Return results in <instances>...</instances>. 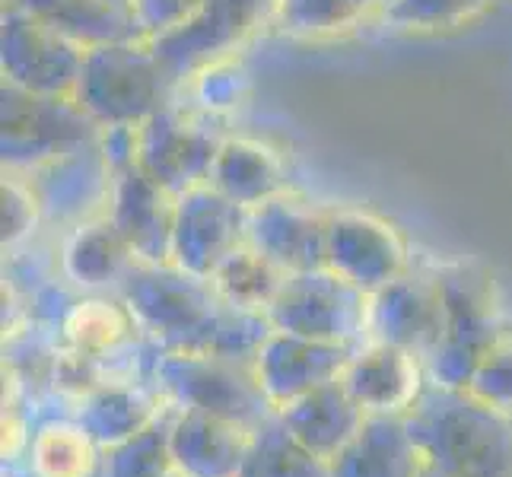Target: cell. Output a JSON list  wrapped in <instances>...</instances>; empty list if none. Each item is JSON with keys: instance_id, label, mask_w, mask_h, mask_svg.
I'll return each mask as SVG.
<instances>
[{"instance_id": "2", "label": "cell", "mask_w": 512, "mask_h": 477, "mask_svg": "<svg viewBox=\"0 0 512 477\" xmlns=\"http://www.w3.org/2000/svg\"><path fill=\"white\" fill-rule=\"evenodd\" d=\"M404 417L430 471L443 477H512V417L468 388L430 379Z\"/></svg>"}, {"instance_id": "12", "label": "cell", "mask_w": 512, "mask_h": 477, "mask_svg": "<svg viewBox=\"0 0 512 477\" xmlns=\"http://www.w3.org/2000/svg\"><path fill=\"white\" fill-rule=\"evenodd\" d=\"M446 331V296L443 280L433 268L404 271L398 280L373 293L369 341H385L411 350L427 366Z\"/></svg>"}, {"instance_id": "6", "label": "cell", "mask_w": 512, "mask_h": 477, "mask_svg": "<svg viewBox=\"0 0 512 477\" xmlns=\"http://www.w3.org/2000/svg\"><path fill=\"white\" fill-rule=\"evenodd\" d=\"M0 159L4 172H32L64 153L90 147L102 128L74 96H45L4 83L0 90Z\"/></svg>"}, {"instance_id": "40", "label": "cell", "mask_w": 512, "mask_h": 477, "mask_svg": "<svg viewBox=\"0 0 512 477\" xmlns=\"http://www.w3.org/2000/svg\"><path fill=\"white\" fill-rule=\"evenodd\" d=\"M172 477H182V474H172Z\"/></svg>"}, {"instance_id": "22", "label": "cell", "mask_w": 512, "mask_h": 477, "mask_svg": "<svg viewBox=\"0 0 512 477\" xmlns=\"http://www.w3.org/2000/svg\"><path fill=\"white\" fill-rule=\"evenodd\" d=\"M166 398L153 379H109L74 404V417L105 452L137 436L163 414Z\"/></svg>"}, {"instance_id": "21", "label": "cell", "mask_w": 512, "mask_h": 477, "mask_svg": "<svg viewBox=\"0 0 512 477\" xmlns=\"http://www.w3.org/2000/svg\"><path fill=\"white\" fill-rule=\"evenodd\" d=\"M252 430L236 420L179 408L172 423V458L182 477H239Z\"/></svg>"}, {"instance_id": "37", "label": "cell", "mask_w": 512, "mask_h": 477, "mask_svg": "<svg viewBox=\"0 0 512 477\" xmlns=\"http://www.w3.org/2000/svg\"><path fill=\"white\" fill-rule=\"evenodd\" d=\"M0 477H39L32 468H29V462H4V468H0Z\"/></svg>"}, {"instance_id": "25", "label": "cell", "mask_w": 512, "mask_h": 477, "mask_svg": "<svg viewBox=\"0 0 512 477\" xmlns=\"http://www.w3.org/2000/svg\"><path fill=\"white\" fill-rule=\"evenodd\" d=\"M4 4L32 13L35 20H42L80 48H96L144 35L137 26L134 10L128 4H118V0H4Z\"/></svg>"}, {"instance_id": "9", "label": "cell", "mask_w": 512, "mask_h": 477, "mask_svg": "<svg viewBox=\"0 0 512 477\" xmlns=\"http://www.w3.org/2000/svg\"><path fill=\"white\" fill-rule=\"evenodd\" d=\"M274 13L277 0H204L182 26L150 42L172 80L185 86L198 70L236 58L261 29L274 26Z\"/></svg>"}, {"instance_id": "35", "label": "cell", "mask_w": 512, "mask_h": 477, "mask_svg": "<svg viewBox=\"0 0 512 477\" xmlns=\"http://www.w3.org/2000/svg\"><path fill=\"white\" fill-rule=\"evenodd\" d=\"M465 388L481 401H487L490 408L512 417V334L478 363Z\"/></svg>"}, {"instance_id": "7", "label": "cell", "mask_w": 512, "mask_h": 477, "mask_svg": "<svg viewBox=\"0 0 512 477\" xmlns=\"http://www.w3.org/2000/svg\"><path fill=\"white\" fill-rule=\"evenodd\" d=\"M264 315L274 331L334 344H363L369 341L373 293L360 290L325 264L315 271L290 274Z\"/></svg>"}, {"instance_id": "36", "label": "cell", "mask_w": 512, "mask_h": 477, "mask_svg": "<svg viewBox=\"0 0 512 477\" xmlns=\"http://www.w3.org/2000/svg\"><path fill=\"white\" fill-rule=\"evenodd\" d=\"M204 0H131L137 26L147 39H156L175 26H182L188 16L198 10Z\"/></svg>"}, {"instance_id": "32", "label": "cell", "mask_w": 512, "mask_h": 477, "mask_svg": "<svg viewBox=\"0 0 512 477\" xmlns=\"http://www.w3.org/2000/svg\"><path fill=\"white\" fill-rule=\"evenodd\" d=\"M249 93H252V74L239 55L198 70V74L182 86V99L188 105H194V109H201L207 115L226 118V121L236 109H242Z\"/></svg>"}, {"instance_id": "24", "label": "cell", "mask_w": 512, "mask_h": 477, "mask_svg": "<svg viewBox=\"0 0 512 477\" xmlns=\"http://www.w3.org/2000/svg\"><path fill=\"white\" fill-rule=\"evenodd\" d=\"M277 414L284 417L287 427L303 439L315 455L328 458V462L357 436V430L366 420V411L353 401V395L347 392V385L341 379L325 382L319 388H312V392L299 395L296 401L284 404Z\"/></svg>"}, {"instance_id": "17", "label": "cell", "mask_w": 512, "mask_h": 477, "mask_svg": "<svg viewBox=\"0 0 512 477\" xmlns=\"http://www.w3.org/2000/svg\"><path fill=\"white\" fill-rule=\"evenodd\" d=\"M175 207H179V198L150 179L140 166L115 172L109 217L128 239L137 261L172 264Z\"/></svg>"}, {"instance_id": "5", "label": "cell", "mask_w": 512, "mask_h": 477, "mask_svg": "<svg viewBox=\"0 0 512 477\" xmlns=\"http://www.w3.org/2000/svg\"><path fill=\"white\" fill-rule=\"evenodd\" d=\"M436 271L446 296V331L427 363V376L433 382L465 388L478 363L512 331L503 315L500 287L490 271L465 261L436 264Z\"/></svg>"}, {"instance_id": "33", "label": "cell", "mask_w": 512, "mask_h": 477, "mask_svg": "<svg viewBox=\"0 0 512 477\" xmlns=\"http://www.w3.org/2000/svg\"><path fill=\"white\" fill-rule=\"evenodd\" d=\"M490 7L493 0H395L379 23L395 32H449Z\"/></svg>"}, {"instance_id": "31", "label": "cell", "mask_w": 512, "mask_h": 477, "mask_svg": "<svg viewBox=\"0 0 512 477\" xmlns=\"http://www.w3.org/2000/svg\"><path fill=\"white\" fill-rule=\"evenodd\" d=\"M366 23H376L363 0H277L274 29L303 42L338 39Z\"/></svg>"}, {"instance_id": "1", "label": "cell", "mask_w": 512, "mask_h": 477, "mask_svg": "<svg viewBox=\"0 0 512 477\" xmlns=\"http://www.w3.org/2000/svg\"><path fill=\"white\" fill-rule=\"evenodd\" d=\"M118 296L156 350L255 357L274 331L264 312L229 306L210 277H198L179 264L137 261L118 287Z\"/></svg>"}, {"instance_id": "29", "label": "cell", "mask_w": 512, "mask_h": 477, "mask_svg": "<svg viewBox=\"0 0 512 477\" xmlns=\"http://www.w3.org/2000/svg\"><path fill=\"white\" fill-rule=\"evenodd\" d=\"M287 277V271H280L268 255H261L245 239L239 249H233L220 261V268L210 274V284L229 306L245 312H268Z\"/></svg>"}, {"instance_id": "8", "label": "cell", "mask_w": 512, "mask_h": 477, "mask_svg": "<svg viewBox=\"0 0 512 477\" xmlns=\"http://www.w3.org/2000/svg\"><path fill=\"white\" fill-rule=\"evenodd\" d=\"M229 134L233 131L226 118L194 109L179 96L140 125L137 166L179 198L210 179L214 159Z\"/></svg>"}, {"instance_id": "23", "label": "cell", "mask_w": 512, "mask_h": 477, "mask_svg": "<svg viewBox=\"0 0 512 477\" xmlns=\"http://www.w3.org/2000/svg\"><path fill=\"white\" fill-rule=\"evenodd\" d=\"M207 185H214L229 201L252 210L277 194L290 191V169L280 150L268 140L249 134H229L214 159Z\"/></svg>"}, {"instance_id": "28", "label": "cell", "mask_w": 512, "mask_h": 477, "mask_svg": "<svg viewBox=\"0 0 512 477\" xmlns=\"http://www.w3.org/2000/svg\"><path fill=\"white\" fill-rule=\"evenodd\" d=\"M239 477H331V462L315 455L280 414H271L252 430Z\"/></svg>"}, {"instance_id": "11", "label": "cell", "mask_w": 512, "mask_h": 477, "mask_svg": "<svg viewBox=\"0 0 512 477\" xmlns=\"http://www.w3.org/2000/svg\"><path fill=\"white\" fill-rule=\"evenodd\" d=\"M86 48L4 4L0 13V74L4 83L45 96H74Z\"/></svg>"}, {"instance_id": "19", "label": "cell", "mask_w": 512, "mask_h": 477, "mask_svg": "<svg viewBox=\"0 0 512 477\" xmlns=\"http://www.w3.org/2000/svg\"><path fill=\"white\" fill-rule=\"evenodd\" d=\"M134 264L137 255L109 214L67 229L58 245V274L77 293H118Z\"/></svg>"}, {"instance_id": "4", "label": "cell", "mask_w": 512, "mask_h": 477, "mask_svg": "<svg viewBox=\"0 0 512 477\" xmlns=\"http://www.w3.org/2000/svg\"><path fill=\"white\" fill-rule=\"evenodd\" d=\"M255 357H245V353L160 350L150 379L175 408L217 414L255 430L258 423L277 414L258 379Z\"/></svg>"}, {"instance_id": "34", "label": "cell", "mask_w": 512, "mask_h": 477, "mask_svg": "<svg viewBox=\"0 0 512 477\" xmlns=\"http://www.w3.org/2000/svg\"><path fill=\"white\" fill-rule=\"evenodd\" d=\"M0 201H4V252L20 249V245L32 242L39 236V229H45L42 207L35 198L32 185L26 182V175L20 172H4V188H0Z\"/></svg>"}, {"instance_id": "20", "label": "cell", "mask_w": 512, "mask_h": 477, "mask_svg": "<svg viewBox=\"0 0 512 477\" xmlns=\"http://www.w3.org/2000/svg\"><path fill=\"white\" fill-rule=\"evenodd\" d=\"M423 458L404 414H366L357 436L331 458V477H423Z\"/></svg>"}, {"instance_id": "18", "label": "cell", "mask_w": 512, "mask_h": 477, "mask_svg": "<svg viewBox=\"0 0 512 477\" xmlns=\"http://www.w3.org/2000/svg\"><path fill=\"white\" fill-rule=\"evenodd\" d=\"M341 382L366 414H408L430 376L411 350L385 341H363Z\"/></svg>"}, {"instance_id": "26", "label": "cell", "mask_w": 512, "mask_h": 477, "mask_svg": "<svg viewBox=\"0 0 512 477\" xmlns=\"http://www.w3.org/2000/svg\"><path fill=\"white\" fill-rule=\"evenodd\" d=\"M61 341L93 357H115L144 341L128 303L118 293H80L61 318Z\"/></svg>"}, {"instance_id": "15", "label": "cell", "mask_w": 512, "mask_h": 477, "mask_svg": "<svg viewBox=\"0 0 512 477\" xmlns=\"http://www.w3.org/2000/svg\"><path fill=\"white\" fill-rule=\"evenodd\" d=\"M249 242L287 274L325 268L328 207L290 188L249 210Z\"/></svg>"}, {"instance_id": "38", "label": "cell", "mask_w": 512, "mask_h": 477, "mask_svg": "<svg viewBox=\"0 0 512 477\" xmlns=\"http://www.w3.org/2000/svg\"><path fill=\"white\" fill-rule=\"evenodd\" d=\"M423 477H443V474H436V471H430V468H427V471H423Z\"/></svg>"}, {"instance_id": "39", "label": "cell", "mask_w": 512, "mask_h": 477, "mask_svg": "<svg viewBox=\"0 0 512 477\" xmlns=\"http://www.w3.org/2000/svg\"><path fill=\"white\" fill-rule=\"evenodd\" d=\"M118 4H128L131 7V0H118Z\"/></svg>"}, {"instance_id": "16", "label": "cell", "mask_w": 512, "mask_h": 477, "mask_svg": "<svg viewBox=\"0 0 512 477\" xmlns=\"http://www.w3.org/2000/svg\"><path fill=\"white\" fill-rule=\"evenodd\" d=\"M357 347L360 344H334L290 331H271L255 357L258 379L271 404L280 411L312 388L341 379Z\"/></svg>"}, {"instance_id": "3", "label": "cell", "mask_w": 512, "mask_h": 477, "mask_svg": "<svg viewBox=\"0 0 512 477\" xmlns=\"http://www.w3.org/2000/svg\"><path fill=\"white\" fill-rule=\"evenodd\" d=\"M182 96L150 39H121L86 48L74 99L99 128L144 125Z\"/></svg>"}, {"instance_id": "30", "label": "cell", "mask_w": 512, "mask_h": 477, "mask_svg": "<svg viewBox=\"0 0 512 477\" xmlns=\"http://www.w3.org/2000/svg\"><path fill=\"white\" fill-rule=\"evenodd\" d=\"M179 408L166 401L163 414L137 436L125 439L121 446L102 452L99 477H172L175 458H172V423Z\"/></svg>"}, {"instance_id": "13", "label": "cell", "mask_w": 512, "mask_h": 477, "mask_svg": "<svg viewBox=\"0 0 512 477\" xmlns=\"http://www.w3.org/2000/svg\"><path fill=\"white\" fill-rule=\"evenodd\" d=\"M20 175H26L35 198H39L45 229L67 233V229H74L86 220L109 214L115 169L105 159L99 140Z\"/></svg>"}, {"instance_id": "10", "label": "cell", "mask_w": 512, "mask_h": 477, "mask_svg": "<svg viewBox=\"0 0 512 477\" xmlns=\"http://www.w3.org/2000/svg\"><path fill=\"white\" fill-rule=\"evenodd\" d=\"M328 268L366 293H379L414 268L411 245L401 229L357 204L328 207Z\"/></svg>"}, {"instance_id": "27", "label": "cell", "mask_w": 512, "mask_h": 477, "mask_svg": "<svg viewBox=\"0 0 512 477\" xmlns=\"http://www.w3.org/2000/svg\"><path fill=\"white\" fill-rule=\"evenodd\" d=\"M26 462L39 477H99L102 449L77 417H48L32 430Z\"/></svg>"}, {"instance_id": "14", "label": "cell", "mask_w": 512, "mask_h": 477, "mask_svg": "<svg viewBox=\"0 0 512 477\" xmlns=\"http://www.w3.org/2000/svg\"><path fill=\"white\" fill-rule=\"evenodd\" d=\"M245 239H249V210L242 204L229 201L207 182L179 194L172 264L198 277H210Z\"/></svg>"}]
</instances>
